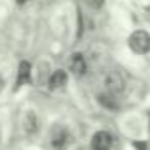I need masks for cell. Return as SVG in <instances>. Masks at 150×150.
Wrapping results in <instances>:
<instances>
[{
	"label": "cell",
	"instance_id": "6da1fadb",
	"mask_svg": "<svg viewBox=\"0 0 150 150\" xmlns=\"http://www.w3.org/2000/svg\"><path fill=\"white\" fill-rule=\"evenodd\" d=\"M129 48L138 55L148 53L150 51V35H148V32H145V30L132 32L131 37H129Z\"/></svg>",
	"mask_w": 150,
	"mask_h": 150
},
{
	"label": "cell",
	"instance_id": "7a4b0ae2",
	"mask_svg": "<svg viewBox=\"0 0 150 150\" xmlns=\"http://www.w3.org/2000/svg\"><path fill=\"white\" fill-rule=\"evenodd\" d=\"M90 145H92V150H110L113 145V138L108 131H97L92 136Z\"/></svg>",
	"mask_w": 150,
	"mask_h": 150
},
{
	"label": "cell",
	"instance_id": "3957f363",
	"mask_svg": "<svg viewBox=\"0 0 150 150\" xmlns=\"http://www.w3.org/2000/svg\"><path fill=\"white\" fill-rule=\"evenodd\" d=\"M104 83H106L108 92L113 94V96L120 94V92L124 90V85H125V83H124V78L120 76V72H117V71H113V72L108 74L106 80H104Z\"/></svg>",
	"mask_w": 150,
	"mask_h": 150
},
{
	"label": "cell",
	"instance_id": "277c9868",
	"mask_svg": "<svg viewBox=\"0 0 150 150\" xmlns=\"http://www.w3.org/2000/svg\"><path fill=\"white\" fill-rule=\"evenodd\" d=\"M30 74H32V67L28 62H20L18 65V76H16V88L27 85L30 81Z\"/></svg>",
	"mask_w": 150,
	"mask_h": 150
},
{
	"label": "cell",
	"instance_id": "5b68a950",
	"mask_svg": "<svg viewBox=\"0 0 150 150\" xmlns=\"http://www.w3.org/2000/svg\"><path fill=\"white\" fill-rule=\"evenodd\" d=\"M69 67H71V71H72L74 74H78V76L85 74V71H87V62H85L83 55H81V53H74V55L71 57Z\"/></svg>",
	"mask_w": 150,
	"mask_h": 150
},
{
	"label": "cell",
	"instance_id": "8992f818",
	"mask_svg": "<svg viewBox=\"0 0 150 150\" xmlns=\"http://www.w3.org/2000/svg\"><path fill=\"white\" fill-rule=\"evenodd\" d=\"M48 85H50V88H51V90H57V88L65 87V85H67V72H65V71H62V69L55 71L51 76H50Z\"/></svg>",
	"mask_w": 150,
	"mask_h": 150
},
{
	"label": "cell",
	"instance_id": "52a82bcc",
	"mask_svg": "<svg viewBox=\"0 0 150 150\" xmlns=\"http://www.w3.org/2000/svg\"><path fill=\"white\" fill-rule=\"evenodd\" d=\"M67 143V131L64 127H55L51 132V146L53 148H62Z\"/></svg>",
	"mask_w": 150,
	"mask_h": 150
},
{
	"label": "cell",
	"instance_id": "ba28073f",
	"mask_svg": "<svg viewBox=\"0 0 150 150\" xmlns=\"http://www.w3.org/2000/svg\"><path fill=\"white\" fill-rule=\"evenodd\" d=\"M23 129H25L28 134L37 131V118L34 117L32 111H28V113L25 115V118H23Z\"/></svg>",
	"mask_w": 150,
	"mask_h": 150
},
{
	"label": "cell",
	"instance_id": "9c48e42d",
	"mask_svg": "<svg viewBox=\"0 0 150 150\" xmlns=\"http://www.w3.org/2000/svg\"><path fill=\"white\" fill-rule=\"evenodd\" d=\"M103 2H104V0H88V4H90L92 7H96V9H99V7L103 6Z\"/></svg>",
	"mask_w": 150,
	"mask_h": 150
},
{
	"label": "cell",
	"instance_id": "30bf717a",
	"mask_svg": "<svg viewBox=\"0 0 150 150\" xmlns=\"http://www.w3.org/2000/svg\"><path fill=\"white\" fill-rule=\"evenodd\" d=\"M4 87H6V81H4V78H2V76H0V92L4 90Z\"/></svg>",
	"mask_w": 150,
	"mask_h": 150
},
{
	"label": "cell",
	"instance_id": "8fae6325",
	"mask_svg": "<svg viewBox=\"0 0 150 150\" xmlns=\"http://www.w3.org/2000/svg\"><path fill=\"white\" fill-rule=\"evenodd\" d=\"M16 2H18V4L21 6V4H27V2H30V0H16Z\"/></svg>",
	"mask_w": 150,
	"mask_h": 150
}]
</instances>
